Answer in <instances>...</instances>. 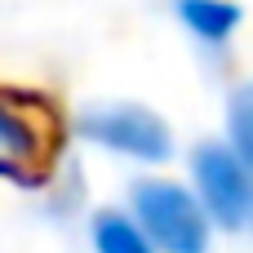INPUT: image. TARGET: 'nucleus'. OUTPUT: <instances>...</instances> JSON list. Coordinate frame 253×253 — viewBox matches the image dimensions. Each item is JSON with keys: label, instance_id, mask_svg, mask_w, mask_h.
<instances>
[{"label": "nucleus", "instance_id": "nucleus-7", "mask_svg": "<svg viewBox=\"0 0 253 253\" xmlns=\"http://www.w3.org/2000/svg\"><path fill=\"white\" fill-rule=\"evenodd\" d=\"M227 147L253 169V80L236 84L227 98Z\"/></svg>", "mask_w": 253, "mask_h": 253}, {"label": "nucleus", "instance_id": "nucleus-5", "mask_svg": "<svg viewBox=\"0 0 253 253\" xmlns=\"http://www.w3.org/2000/svg\"><path fill=\"white\" fill-rule=\"evenodd\" d=\"M84 236H89L93 253H160L151 245V236L138 227V218L129 209H120V205L93 209L89 222H84Z\"/></svg>", "mask_w": 253, "mask_h": 253}, {"label": "nucleus", "instance_id": "nucleus-6", "mask_svg": "<svg viewBox=\"0 0 253 253\" xmlns=\"http://www.w3.org/2000/svg\"><path fill=\"white\" fill-rule=\"evenodd\" d=\"M173 13L209 49H222L231 40V31L240 27V4H231V0H173Z\"/></svg>", "mask_w": 253, "mask_h": 253}, {"label": "nucleus", "instance_id": "nucleus-2", "mask_svg": "<svg viewBox=\"0 0 253 253\" xmlns=\"http://www.w3.org/2000/svg\"><path fill=\"white\" fill-rule=\"evenodd\" d=\"M71 138L107 151V156L133 160V165L173 160V129L165 125V116H156L142 102H125V98L80 107L71 116Z\"/></svg>", "mask_w": 253, "mask_h": 253}, {"label": "nucleus", "instance_id": "nucleus-1", "mask_svg": "<svg viewBox=\"0 0 253 253\" xmlns=\"http://www.w3.org/2000/svg\"><path fill=\"white\" fill-rule=\"evenodd\" d=\"M58 151V116L44 93L0 84V178L40 187Z\"/></svg>", "mask_w": 253, "mask_h": 253}, {"label": "nucleus", "instance_id": "nucleus-3", "mask_svg": "<svg viewBox=\"0 0 253 253\" xmlns=\"http://www.w3.org/2000/svg\"><path fill=\"white\" fill-rule=\"evenodd\" d=\"M138 227L151 236V245L160 253H205L213 222L200 205V196L187 182L173 178H138L129 187V205H125Z\"/></svg>", "mask_w": 253, "mask_h": 253}, {"label": "nucleus", "instance_id": "nucleus-4", "mask_svg": "<svg viewBox=\"0 0 253 253\" xmlns=\"http://www.w3.org/2000/svg\"><path fill=\"white\" fill-rule=\"evenodd\" d=\"M191 191L213 227L240 231L253 222V169L227 142H200L191 151Z\"/></svg>", "mask_w": 253, "mask_h": 253}]
</instances>
